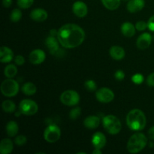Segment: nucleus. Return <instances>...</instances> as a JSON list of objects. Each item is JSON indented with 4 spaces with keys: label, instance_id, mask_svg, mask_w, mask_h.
<instances>
[{
    "label": "nucleus",
    "instance_id": "1a4fd4ad",
    "mask_svg": "<svg viewBox=\"0 0 154 154\" xmlns=\"http://www.w3.org/2000/svg\"><path fill=\"white\" fill-rule=\"evenodd\" d=\"M98 101L102 103H108L114 99V94L112 90L107 87H102L97 90L96 94Z\"/></svg>",
    "mask_w": 154,
    "mask_h": 154
},
{
    "label": "nucleus",
    "instance_id": "6ab92c4d",
    "mask_svg": "<svg viewBox=\"0 0 154 154\" xmlns=\"http://www.w3.org/2000/svg\"><path fill=\"white\" fill-rule=\"evenodd\" d=\"M100 119L96 116H89L84 120V125L88 129H96L99 126Z\"/></svg>",
    "mask_w": 154,
    "mask_h": 154
},
{
    "label": "nucleus",
    "instance_id": "c756f323",
    "mask_svg": "<svg viewBox=\"0 0 154 154\" xmlns=\"http://www.w3.org/2000/svg\"><path fill=\"white\" fill-rule=\"evenodd\" d=\"M81 113V108L77 107V108H74V109H72V111H70V113H69V117H70L71 120H76L78 117H80Z\"/></svg>",
    "mask_w": 154,
    "mask_h": 154
},
{
    "label": "nucleus",
    "instance_id": "7c9ffc66",
    "mask_svg": "<svg viewBox=\"0 0 154 154\" xmlns=\"http://www.w3.org/2000/svg\"><path fill=\"white\" fill-rule=\"evenodd\" d=\"M14 142L17 145L23 146L27 142V138L24 135H18L15 138Z\"/></svg>",
    "mask_w": 154,
    "mask_h": 154
},
{
    "label": "nucleus",
    "instance_id": "5701e85b",
    "mask_svg": "<svg viewBox=\"0 0 154 154\" xmlns=\"http://www.w3.org/2000/svg\"><path fill=\"white\" fill-rule=\"evenodd\" d=\"M37 91L35 85L31 82H27L24 84L22 87V92L26 96H32Z\"/></svg>",
    "mask_w": 154,
    "mask_h": 154
},
{
    "label": "nucleus",
    "instance_id": "2f4dec72",
    "mask_svg": "<svg viewBox=\"0 0 154 154\" xmlns=\"http://www.w3.org/2000/svg\"><path fill=\"white\" fill-rule=\"evenodd\" d=\"M132 81L135 84H141L144 81V76L141 74H135L132 77Z\"/></svg>",
    "mask_w": 154,
    "mask_h": 154
},
{
    "label": "nucleus",
    "instance_id": "72a5a7b5",
    "mask_svg": "<svg viewBox=\"0 0 154 154\" xmlns=\"http://www.w3.org/2000/svg\"><path fill=\"white\" fill-rule=\"evenodd\" d=\"M14 62L17 66H22L25 63V59H24V57L23 56L18 55L15 57Z\"/></svg>",
    "mask_w": 154,
    "mask_h": 154
},
{
    "label": "nucleus",
    "instance_id": "cd10ccee",
    "mask_svg": "<svg viewBox=\"0 0 154 154\" xmlns=\"http://www.w3.org/2000/svg\"><path fill=\"white\" fill-rule=\"evenodd\" d=\"M34 0H17V5L20 8L26 9L32 5Z\"/></svg>",
    "mask_w": 154,
    "mask_h": 154
},
{
    "label": "nucleus",
    "instance_id": "412c9836",
    "mask_svg": "<svg viewBox=\"0 0 154 154\" xmlns=\"http://www.w3.org/2000/svg\"><path fill=\"white\" fill-rule=\"evenodd\" d=\"M13 150V143L8 138H4L0 143V153L10 154Z\"/></svg>",
    "mask_w": 154,
    "mask_h": 154
},
{
    "label": "nucleus",
    "instance_id": "f704fd0d",
    "mask_svg": "<svg viewBox=\"0 0 154 154\" xmlns=\"http://www.w3.org/2000/svg\"><path fill=\"white\" fill-rule=\"evenodd\" d=\"M114 77H115L116 79L118 80V81H122V80L124 79L125 74L122 70H118L115 72V74H114Z\"/></svg>",
    "mask_w": 154,
    "mask_h": 154
},
{
    "label": "nucleus",
    "instance_id": "f03ea898",
    "mask_svg": "<svg viewBox=\"0 0 154 154\" xmlns=\"http://www.w3.org/2000/svg\"><path fill=\"white\" fill-rule=\"evenodd\" d=\"M147 123L146 116L142 111L133 109L126 116V123L130 129L133 131H141L144 129Z\"/></svg>",
    "mask_w": 154,
    "mask_h": 154
},
{
    "label": "nucleus",
    "instance_id": "4c0bfd02",
    "mask_svg": "<svg viewBox=\"0 0 154 154\" xmlns=\"http://www.w3.org/2000/svg\"><path fill=\"white\" fill-rule=\"evenodd\" d=\"M149 138L151 140H154V126H152L148 131Z\"/></svg>",
    "mask_w": 154,
    "mask_h": 154
},
{
    "label": "nucleus",
    "instance_id": "393cba45",
    "mask_svg": "<svg viewBox=\"0 0 154 154\" xmlns=\"http://www.w3.org/2000/svg\"><path fill=\"white\" fill-rule=\"evenodd\" d=\"M17 73V69L14 65L9 64L5 68L4 74L8 78H13L14 77L16 76Z\"/></svg>",
    "mask_w": 154,
    "mask_h": 154
},
{
    "label": "nucleus",
    "instance_id": "a19ab883",
    "mask_svg": "<svg viewBox=\"0 0 154 154\" xmlns=\"http://www.w3.org/2000/svg\"><path fill=\"white\" fill-rule=\"evenodd\" d=\"M93 154H101L102 153V151H101V149L95 148V150L93 151Z\"/></svg>",
    "mask_w": 154,
    "mask_h": 154
},
{
    "label": "nucleus",
    "instance_id": "473e14b6",
    "mask_svg": "<svg viewBox=\"0 0 154 154\" xmlns=\"http://www.w3.org/2000/svg\"><path fill=\"white\" fill-rule=\"evenodd\" d=\"M147 23H146L144 21H138L137 23L135 24V28L138 31H144L147 29Z\"/></svg>",
    "mask_w": 154,
    "mask_h": 154
},
{
    "label": "nucleus",
    "instance_id": "9b49d317",
    "mask_svg": "<svg viewBox=\"0 0 154 154\" xmlns=\"http://www.w3.org/2000/svg\"><path fill=\"white\" fill-rule=\"evenodd\" d=\"M72 11L78 17H84L87 14L88 9L85 3L81 1H77L72 5Z\"/></svg>",
    "mask_w": 154,
    "mask_h": 154
},
{
    "label": "nucleus",
    "instance_id": "f257e3e1",
    "mask_svg": "<svg viewBox=\"0 0 154 154\" xmlns=\"http://www.w3.org/2000/svg\"><path fill=\"white\" fill-rule=\"evenodd\" d=\"M57 39L63 48H75L80 46L85 38V32L79 26L69 23L58 30Z\"/></svg>",
    "mask_w": 154,
    "mask_h": 154
},
{
    "label": "nucleus",
    "instance_id": "37998d69",
    "mask_svg": "<svg viewBox=\"0 0 154 154\" xmlns=\"http://www.w3.org/2000/svg\"><path fill=\"white\" fill-rule=\"evenodd\" d=\"M125 1H126V0H125Z\"/></svg>",
    "mask_w": 154,
    "mask_h": 154
},
{
    "label": "nucleus",
    "instance_id": "e433bc0d",
    "mask_svg": "<svg viewBox=\"0 0 154 154\" xmlns=\"http://www.w3.org/2000/svg\"><path fill=\"white\" fill-rule=\"evenodd\" d=\"M147 84L150 87H154V72L147 77Z\"/></svg>",
    "mask_w": 154,
    "mask_h": 154
},
{
    "label": "nucleus",
    "instance_id": "7ed1b4c3",
    "mask_svg": "<svg viewBox=\"0 0 154 154\" xmlns=\"http://www.w3.org/2000/svg\"><path fill=\"white\" fill-rule=\"evenodd\" d=\"M147 144V138L144 134L138 132L132 135L127 144L128 151L131 153H137L141 151Z\"/></svg>",
    "mask_w": 154,
    "mask_h": 154
},
{
    "label": "nucleus",
    "instance_id": "f8f14e48",
    "mask_svg": "<svg viewBox=\"0 0 154 154\" xmlns=\"http://www.w3.org/2000/svg\"><path fill=\"white\" fill-rule=\"evenodd\" d=\"M152 42V36L149 33L145 32L141 34L139 37L138 38L136 42V45L138 48L141 50L147 49L150 45Z\"/></svg>",
    "mask_w": 154,
    "mask_h": 154
},
{
    "label": "nucleus",
    "instance_id": "a211bd4d",
    "mask_svg": "<svg viewBox=\"0 0 154 154\" xmlns=\"http://www.w3.org/2000/svg\"><path fill=\"white\" fill-rule=\"evenodd\" d=\"M110 55L114 60H121L125 57V51L120 46H112L110 49Z\"/></svg>",
    "mask_w": 154,
    "mask_h": 154
},
{
    "label": "nucleus",
    "instance_id": "20e7f679",
    "mask_svg": "<svg viewBox=\"0 0 154 154\" xmlns=\"http://www.w3.org/2000/svg\"><path fill=\"white\" fill-rule=\"evenodd\" d=\"M104 128L108 133L111 135L118 134L121 130V123L117 117L114 115L105 116L102 119Z\"/></svg>",
    "mask_w": 154,
    "mask_h": 154
},
{
    "label": "nucleus",
    "instance_id": "bb28decb",
    "mask_svg": "<svg viewBox=\"0 0 154 154\" xmlns=\"http://www.w3.org/2000/svg\"><path fill=\"white\" fill-rule=\"evenodd\" d=\"M22 17V12L20 10L17 8L14 9L11 11L10 15V20L14 23H17L20 20Z\"/></svg>",
    "mask_w": 154,
    "mask_h": 154
},
{
    "label": "nucleus",
    "instance_id": "a878e982",
    "mask_svg": "<svg viewBox=\"0 0 154 154\" xmlns=\"http://www.w3.org/2000/svg\"><path fill=\"white\" fill-rule=\"evenodd\" d=\"M2 109L6 113H13L15 111L16 109V105L11 100H5L2 102Z\"/></svg>",
    "mask_w": 154,
    "mask_h": 154
},
{
    "label": "nucleus",
    "instance_id": "2eb2a0df",
    "mask_svg": "<svg viewBox=\"0 0 154 154\" xmlns=\"http://www.w3.org/2000/svg\"><path fill=\"white\" fill-rule=\"evenodd\" d=\"M48 13L45 9L35 8L30 13V17L36 22H43L48 18Z\"/></svg>",
    "mask_w": 154,
    "mask_h": 154
},
{
    "label": "nucleus",
    "instance_id": "0eeeda50",
    "mask_svg": "<svg viewBox=\"0 0 154 154\" xmlns=\"http://www.w3.org/2000/svg\"><path fill=\"white\" fill-rule=\"evenodd\" d=\"M60 101L67 106H74L80 102V96L75 90H66L60 96Z\"/></svg>",
    "mask_w": 154,
    "mask_h": 154
},
{
    "label": "nucleus",
    "instance_id": "58836bf2",
    "mask_svg": "<svg viewBox=\"0 0 154 154\" xmlns=\"http://www.w3.org/2000/svg\"><path fill=\"white\" fill-rule=\"evenodd\" d=\"M12 0H2V4L5 8H9L11 5Z\"/></svg>",
    "mask_w": 154,
    "mask_h": 154
},
{
    "label": "nucleus",
    "instance_id": "b1692460",
    "mask_svg": "<svg viewBox=\"0 0 154 154\" xmlns=\"http://www.w3.org/2000/svg\"><path fill=\"white\" fill-rule=\"evenodd\" d=\"M102 4L108 10H116L120 5V0H102Z\"/></svg>",
    "mask_w": 154,
    "mask_h": 154
},
{
    "label": "nucleus",
    "instance_id": "ddd939ff",
    "mask_svg": "<svg viewBox=\"0 0 154 154\" xmlns=\"http://www.w3.org/2000/svg\"><path fill=\"white\" fill-rule=\"evenodd\" d=\"M92 143L95 148L102 149L106 144V138L102 132H96L92 138Z\"/></svg>",
    "mask_w": 154,
    "mask_h": 154
},
{
    "label": "nucleus",
    "instance_id": "c85d7f7f",
    "mask_svg": "<svg viewBox=\"0 0 154 154\" xmlns=\"http://www.w3.org/2000/svg\"><path fill=\"white\" fill-rule=\"evenodd\" d=\"M84 86H85L86 89L87 90L91 92L95 91L96 90V87H97L96 82L94 81H93V80H88V81H86L84 83Z\"/></svg>",
    "mask_w": 154,
    "mask_h": 154
},
{
    "label": "nucleus",
    "instance_id": "39448f33",
    "mask_svg": "<svg viewBox=\"0 0 154 154\" xmlns=\"http://www.w3.org/2000/svg\"><path fill=\"white\" fill-rule=\"evenodd\" d=\"M19 91V84L15 80L12 78L6 79L2 83L1 92L5 96L13 97L18 93Z\"/></svg>",
    "mask_w": 154,
    "mask_h": 154
},
{
    "label": "nucleus",
    "instance_id": "79ce46f5",
    "mask_svg": "<svg viewBox=\"0 0 154 154\" xmlns=\"http://www.w3.org/2000/svg\"><path fill=\"white\" fill-rule=\"evenodd\" d=\"M149 146H150V148H152V147H154V144H153V142H150V144H149Z\"/></svg>",
    "mask_w": 154,
    "mask_h": 154
},
{
    "label": "nucleus",
    "instance_id": "4468645a",
    "mask_svg": "<svg viewBox=\"0 0 154 154\" xmlns=\"http://www.w3.org/2000/svg\"><path fill=\"white\" fill-rule=\"evenodd\" d=\"M145 5L144 0H129L127 3V10L131 13H136L142 10Z\"/></svg>",
    "mask_w": 154,
    "mask_h": 154
},
{
    "label": "nucleus",
    "instance_id": "423d86ee",
    "mask_svg": "<svg viewBox=\"0 0 154 154\" xmlns=\"http://www.w3.org/2000/svg\"><path fill=\"white\" fill-rule=\"evenodd\" d=\"M61 136V131L59 126L55 124L49 125L44 132V138L48 143H55Z\"/></svg>",
    "mask_w": 154,
    "mask_h": 154
},
{
    "label": "nucleus",
    "instance_id": "9d476101",
    "mask_svg": "<svg viewBox=\"0 0 154 154\" xmlns=\"http://www.w3.org/2000/svg\"><path fill=\"white\" fill-rule=\"evenodd\" d=\"M46 58L45 53L42 50L36 49L32 51L29 57L30 63L33 65H39L43 63Z\"/></svg>",
    "mask_w": 154,
    "mask_h": 154
},
{
    "label": "nucleus",
    "instance_id": "aec40b11",
    "mask_svg": "<svg viewBox=\"0 0 154 154\" xmlns=\"http://www.w3.org/2000/svg\"><path fill=\"white\" fill-rule=\"evenodd\" d=\"M135 27L132 23L129 22H126L122 25L121 32L123 35L126 37H132L135 34Z\"/></svg>",
    "mask_w": 154,
    "mask_h": 154
},
{
    "label": "nucleus",
    "instance_id": "f3484780",
    "mask_svg": "<svg viewBox=\"0 0 154 154\" xmlns=\"http://www.w3.org/2000/svg\"><path fill=\"white\" fill-rule=\"evenodd\" d=\"M14 58L13 51L9 48L2 46L0 48V61L2 63H10Z\"/></svg>",
    "mask_w": 154,
    "mask_h": 154
},
{
    "label": "nucleus",
    "instance_id": "c9c22d12",
    "mask_svg": "<svg viewBox=\"0 0 154 154\" xmlns=\"http://www.w3.org/2000/svg\"><path fill=\"white\" fill-rule=\"evenodd\" d=\"M147 28L150 31L154 32V15L148 20V22H147Z\"/></svg>",
    "mask_w": 154,
    "mask_h": 154
},
{
    "label": "nucleus",
    "instance_id": "dca6fc26",
    "mask_svg": "<svg viewBox=\"0 0 154 154\" xmlns=\"http://www.w3.org/2000/svg\"><path fill=\"white\" fill-rule=\"evenodd\" d=\"M59 41L58 39H56L55 37H53V36H50V37L47 38L46 41H45V44H46V46L48 48V49L49 50L50 53L53 55L54 54H57L58 53V51H60V48H59Z\"/></svg>",
    "mask_w": 154,
    "mask_h": 154
},
{
    "label": "nucleus",
    "instance_id": "6e6552de",
    "mask_svg": "<svg viewBox=\"0 0 154 154\" xmlns=\"http://www.w3.org/2000/svg\"><path fill=\"white\" fill-rule=\"evenodd\" d=\"M19 109L21 114L27 116H31L34 115L38 112V106L34 101L30 100V99H24V100L21 101V102L20 103Z\"/></svg>",
    "mask_w": 154,
    "mask_h": 154
},
{
    "label": "nucleus",
    "instance_id": "4be33fe9",
    "mask_svg": "<svg viewBox=\"0 0 154 154\" xmlns=\"http://www.w3.org/2000/svg\"><path fill=\"white\" fill-rule=\"evenodd\" d=\"M6 133L9 137H14L16 136L17 134L18 130H19V127H18L17 123L15 121H10L7 123L6 125Z\"/></svg>",
    "mask_w": 154,
    "mask_h": 154
},
{
    "label": "nucleus",
    "instance_id": "ea45409f",
    "mask_svg": "<svg viewBox=\"0 0 154 154\" xmlns=\"http://www.w3.org/2000/svg\"><path fill=\"white\" fill-rule=\"evenodd\" d=\"M50 34H51V36L56 37V36H57V34H58V31H57L56 29H51V32H50Z\"/></svg>",
    "mask_w": 154,
    "mask_h": 154
}]
</instances>
